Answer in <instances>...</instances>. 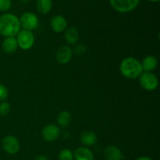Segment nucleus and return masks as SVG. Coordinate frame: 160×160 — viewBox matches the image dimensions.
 Instances as JSON below:
<instances>
[{"label": "nucleus", "mask_w": 160, "mask_h": 160, "mask_svg": "<svg viewBox=\"0 0 160 160\" xmlns=\"http://www.w3.org/2000/svg\"><path fill=\"white\" fill-rule=\"evenodd\" d=\"M19 18L12 13H4L0 17V34L4 37H15L20 31Z\"/></svg>", "instance_id": "obj_1"}, {"label": "nucleus", "mask_w": 160, "mask_h": 160, "mask_svg": "<svg viewBox=\"0 0 160 160\" xmlns=\"http://www.w3.org/2000/svg\"><path fill=\"white\" fill-rule=\"evenodd\" d=\"M121 74L128 79H135L143 73L140 61L134 57H128L123 59L120 66Z\"/></svg>", "instance_id": "obj_2"}, {"label": "nucleus", "mask_w": 160, "mask_h": 160, "mask_svg": "<svg viewBox=\"0 0 160 160\" xmlns=\"http://www.w3.org/2000/svg\"><path fill=\"white\" fill-rule=\"evenodd\" d=\"M141 0H109L111 6L119 12H129L137 8Z\"/></svg>", "instance_id": "obj_3"}, {"label": "nucleus", "mask_w": 160, "mask_h": 160, "mask_svg": "<svg viewBox=\"0 0 160 160\" xmlns=\"http://www.w3.org/2000/svg\"><path fill=\"white\" fill-rule=\"evenodd\" d=\"M17 41L18 46L23 50H29L34 44V35L32 31L27 30H20L17 34Z\"/></svg>", "instance_id": "obj_4"}, {"label": "nucleus", "mask_w": 160, "mask_h": 160, "mask_svg": "<svg viewBox=\"0 0 160 160\" xmlns=\"http://www.w3.org/2000/svg\"><path fill=\"white\" fill-rule=\"evenodd\" d=\"M140 85L147 91H154L157 88L158 78L152 72H144L139 77Z\"/></svg>", "instance_id": "obj_5"}, {"label": "nucleus", "mask_w": 160, "mask_h": 160, "mask_svg": "<svg viewBox=\"0 0 160 160\" xmlns=\"http://www.w3.org/2000/svg\"><path fill=\"white\" fill-rule=\"evenodd\" d=\"M20 23V27L23 28V30L32 31L38 28L39 23L38 18L34 12H26L20 17L19 19Z\"/></svg>", "instance_id": "obj_6"}, {"label": "nucleus", "mask_w": 160, "mask_h": 160, "mask_svg": "<svg viewBox=\"0 0 160 160\" xmlns=\"http://www.w3.org/2000/svg\"><path fill=\"white\" fill-rule=\"evenodd\" d=\"M2 148L9 155L17 154L20 150V142L13 135H7L2 139Z\"/></svg>", "instance_id": "obj_7"}, {"label": "nucleus", "mask_w": 160, "mask_h": 160, "mask_svg": "<svg viewBox=\"0 0 160 160\" xmlns=\"http://www.w3.org/2000/svg\"><path fill=\"white\" fill-rule=\"evenodd\" d=\"M72 57H73V51H72L71 48L68 45H62L56 51V59L59 63H68L71 60Z\"/></svg>", "instance_id": "obj_8"}, {"label": "nucleus", "mask_w": 160, "mask_h": 160, "mask_svg": "<svg viewBox=\"0 0 160 160\" xmlns=\"http://www.w3.org/2000/svg\"><path fill=\"white\" fill-rule=\"evenodd\" d=\"M60 134L59 128L54 124L46 125L42 131V138L48 142H52L56 140Z\"/></svg>", "instance_id": "obj_9"}, {"label": "nucleus", "mask_w": 160, "mask_h": 160, "mask_svg": "<svg viewBox=\"0 0 160 160\" xmlns=\"http://www.w3.org/2000/svg\"><path fill=\"white\" fill-rule=\"evenodd\" d=\"M50 26L54 32L62 33L64 32L67 28V21L62 16L56 15L52 18Z\"/></svg>", "instance_id": "obj_10"}, {"label": "nucleus", "mask_w": 160, "mask_h": 160, "mask_svg": "<svg viewBox=\"0 0 160 160\" xmlns=\"http://www.w3.org/2000/svg\"><path fill=\"white\" fill-rule=\"evenodd\" d=\"M18 47V43L15 37H6L2 43V48L8 54H12L17 52Z\"/></svg>", "instance_id": "obj_11"}, {"label": "nucleus", "mask_w": 160, "mask_h": 160, "mask_svg": "<svg viewBox=\"0 0 160 160\" xmlns=\"http://www.w3.org/2000/svg\"><path fill=\"white\" fill-rule=\"evenodd\" d=\"M104 156L106 160H123L124 157L120 148L113 145L107 147L105 149Z\"/></svg>", "instance_id": "obj_12"}, {"label": "nucleus", "mask_w": 160, "mask_h": 160, "mask_svg": "<svg viewBox=\"0 0 160 160\" xmlns=\"http://www.w3.org/2000/svg\"><path fill=\"white\" fill-rule=\"evenodd\" d=\"M142 70L145 72H152L156 68L158 65V59L153 55L146 56L141 62Z\"/></svg>", "instance_id": "obj_13"}, {"label": "nucleus", "mask_w": 160, "mask_h": 160, "mask_svg": "<svg viewBox=\"0 0 160 160\" xmlns=\"http://www.w3.org/2000/svg\"><path fill=\"white\" fill-rule=\"evenodd\" d=\"M73 159L75 160H94V154L86 147H79L73 153Z\"/></svg>", "instance_id": "obj_14"}, {"label": "nucleus", "mask_w": 160, "mask_h": 160, "mask_svg": "<svg viewBox=\"0 0 160 160\" xmlns=\"http://www.w3.org/2000/svg\"><path fill=\"white\" fill-rule=\"evenodd\" d=\"M64 39L69 45H74L79 39V33L74 27H70L64 31Z\"/></svg>", "instance_id": "obj_15"}, {"label": "nucleus", "mask_w": 160, "mask_h": 160, "mask_svg": "<svg viewBox=\"0 0 160 160\" xmlns=\"http://www.w3.org/2000/svg\"><path fill=\"white\" fill-rule=\"evenodd\" d=\"M97 140L96 134L92 131H84L81 135V142L84 146H93L96 144Z\"/></svg>", "instance_id": "obj_16"}, {"label": "nucleus", "mask_w": 160, "mask_h": 160, "mask_svg": "<svg viewBox=\"0 0 160 160\" xmlns=\"http://www.w3.org/2000/svg\"><path fill=\"white\" fill-rule=\"evenodd\" d=\"M52 0H37L36 8L42 14H48L52 9Z\"/></svg>", "instance_id": "obj_17"}, {"label": "nucleus", "mask_w": 160, "mask_h": 160, "mask_svg": "<svg viewBox=\"0 0 160 160\" xmlns=\"http://www.w3.org/2000/svg\"><path fill=\"white\" fill-rule=\"evenodd\" d=\"M72 120L71 114L67 110L62 111L57 117V123L62 128H67L70 124Z\"/></svg>", "instance_id": "obj_18"}, {"label": "nucleus", "mask_w": 160, "mask_h": 160, "mask_svg": "<svg viewBox=\"0 0 160 160\" xmlns=\"http://www.w3.org/2000/svg\"><path fill=\"white\" fill-rule=\"evenodd\" d=\"M59 160H73V152L69 148L62 149L58 156Z\"/></svg>", "instance_id": "obj_19"}, {"label": "nucleus", "mask_w": 160, "mask_h": 160, "mask_svg": "<svg viewBox=\"0 0 160 160\" xmlns=\"http://www.w3.org/2000/svg\"><path fill=\"white\" fill-rule=\"evenodd\" d=\"M11 109L10 104L7 102L2 101L0 103V115L6 116L9 113Z\"/></svg>", "instance_id": "obj_20"}, {"label": "nucleus", "mask_w": 160, "mask_h": 160, "mask_svg": "<svg viewBox=\"0 0 160 160\" xmlns=\"http://www.w3.org/2000/svg\"><path fill=\"white\" fill-rule=\"evenodd\" d=\"M12 6V0H0V11L6 12Z\"/></svg>", "instance_id": "obj_21"}, {"label": "nucleus", "mask_w": 160, "mask_h": 160, "mask_svg": "<svg viewBox=\"0 0 160 160\" xmlns=\"http://www.w3.org/2000/svg\"><path fill=\"white\" fill-rule=\"evenodd\" d=\"M9 95L7 88L3 84H0V102H2L6 99Z\"/></svg>", "instance_id": "obj_22"}, {"label": "nucleus", "mask_w": 160, "mask_h": 160, "mask_svg": "<svg viewBox=\"0 0 160 160\" xmlns=\"http://www.w3.org/2000/svg\"><path fill=\"white\" fill-rule=\"evenodd\" d=\"M87 50V48H86L85 45H78L74 47L73 48V51L76 53L77 55H82L84 54V52Z\"/></svg>", "instance_id": "obj_23"}, {"label": "nucleus", "mask_w": 160, "mask_h": 160, "mask_svg": "<svg viewBox=\"0 0 160 160\" xmlns=\"http://www.w3.org/2000/svg\"><path fill=\"white\" fill-rule=\"evenodd\" d=\"M34 160H50L47 156H43V155H39L34 159Z\"/></svg>", "instance_id": "obj_24"}, {"label": "nucleus", "mask_w": 160, "mask_h": 160, "mask_svg": "<svg viewBox=\"0 0 160 160\" xmlns=\"http://www.w3.org/2000/svg\"><path fill=\"white\" fill-rule=\"evenodd\" d=\"M135 160H153L151 158L147 157V156H142V157H139L138 159H136Z\"/></svg>", "instance_id": "obj_25"}, {"label": "nucleus", "mask_w": 160, "mask_h": 160, "mask_svg": "<svg viewBox=\"0 0 160 160\" xmlns=\"http://www.w3.org/2000/svg\"><path fill=\"white\" fill-rule=\"evenodd\" d=\"M19 1L21 2H23V3H27L28 2H29L30 0H19Z\"/></svg>", "instance_id": "obj_26"}, {"label": "nucleus", "mask_w": 160, "mask_h": 160, "mask_svg": "<svg viewBox=\"0 0 160 160\" xmlns=\"http://www.w3.org/2000/svg\"><path fill=\"white\" fill-rule=\"evenodd\" d=\"M148 1L152 2H159V0H148Z\"/></svg>", "instance_id": "obj_27"}]
</instances>
